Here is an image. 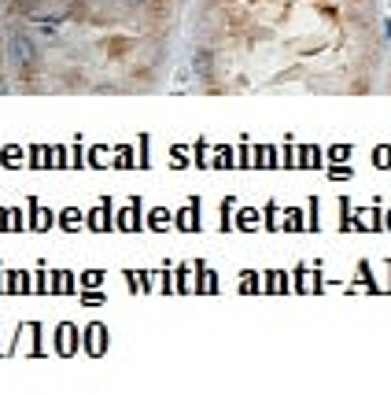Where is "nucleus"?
I'll use <instances>...</instances> for the list:
<instances>
[{
	"label": "nucleus",
	"mask_w": 391,
	"mask_h": 395,
	"mask_svg": "<svg viewBox=\"0 0 391 395\" xmlns=\"http://www.w3.org/2000/svg\"><path fill=\"white\" fill-rule=\"evenodd\" d=\"M11 59H15V67L19 71H30L34 63H37V52H34V41L26 34H11Z\"/></svg>",
	"instance_id": "obj_1"
},
{
	"label": "nucleus",
	"mask_w": 391,
	"mask_h": 395,
	"mask_svg": "<svg viewBox=\"0 0 391 395\" xmlns=\"http://www.w3.org/2000/svg\"><path fill=\"white\" fill-rule=\"evenodd\" d=\"M196 71H200V74H207V67H211V56H207V52H196Z\"/></svg>",
	"instance_id": "obj_2"
},
{
	"label": "nucleus",
	"mask_w": 391,
	"mask_h": 395,
	"mask_svg": "<svg viewBox=\"0 0 391 395\" xmlns=\"http://www.w3.org/2000/svg\"><path fill=\"white\" fill-rule=\"evenodd\" d=\"M137 4H140V0H137Z\"/></svg>",
	"instance_id": "obj_3"
}]
</instances>
